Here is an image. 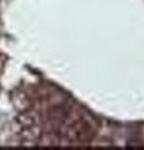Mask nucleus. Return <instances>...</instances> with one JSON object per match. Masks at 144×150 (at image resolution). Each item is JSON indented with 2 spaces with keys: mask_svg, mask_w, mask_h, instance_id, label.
Here are the masks:
<instances>
[{
  "mask_svg": "<svg viewBox=\"0 0 144 150\" xmlns=\"http://www.w3.org/2000/svg\"><path fill=\"white\" fill-rule=\"evenodd\" d=\"M64 135L72 142H90L95 131L93 126L85 120H77L64 129Z\"/></svg>",
  "mask_w": 144,
  "mask_h": 150,
  "instance_id": "f257e3e1",
  "label": "nucleus"
},
{
  "mask_svg": "<svg viewBox=\"0 0 144 150\" xmlns=\"http://www.w3.org/2000/svg\"><path fill=\"white\" fill-rule=\"evenodd\" d=\"M40 135H41V130L38 125L24 128L20 131V143L24 146H34V145L38 144Z\"/></svg>",
  "mask_w": 144,
  "mask_h": 150,
  "instance_id": "f03ea898",
  "label": "nucleus"
},
{
  "mask_svg": "<svg viewBox=\"0 0 144 150\" xmlns=\"http://www.w3.org/2000/svg\"><path fill=\"white\" fill-rule=\"evenodd\" d=\"M16 123L21 129L29 128V126H33V125H38V116H36L34 112L25 110V111H21L20 114L18 115Z\"/></svg>",
  "mask_w": 144,
  "mask_h": 150,
  "instance_id": "7ed1b4c3",
  "label": "nucleus"
},
{
  "mask_svg": "<svg viewBox=\"0 0 144 150\" xmlns=\"http://www.w3.org/2000/svg\"><path fill=\"white\" fill-rule=\"evenodd\" d=\"M68 115H69V111L63 106H55L48 112L49 120L52 121L53 124H58V125L63 124L64 121L67 120Z\"/></svg>",
  "mask_w": 144,
  "mask_h": 150,
  "instance_id": "20e7f679",
  "label": "nucleus"
},
{
  "mask_svg": "<svg viewBox=\"0 0 144 150\" xmlns=\"http://www.w3.org/2000/svg\"><path fill=\"white\" fill-rule=\"evenodd\" d=\"M11 100H13V103H14V106H15L19 111L29 110L30 99H29V96H28L25 93H23V91H18V93H15V94L13 95Z\"/></svg>",
  "mask_w": 144,
  "mask_h": 150,
  "instance_id": "39448f33",
  "label": "nucleus"
},
{
  "mask_svg": "<svg viewBox=\"0 0 144 150\" xmlns=\"http://www.w3.org/2000/svg\"><path fill=\"white\" fill-rule=\"evenodd\" d=\"M6 56L4 55V54H0V74L3 73V70H4V67H5V64H6Z\"/></svg>",
  "mask_w": 144,
  "mask_h": 150,
  "instance_id": "423d86ee",
  "label": "nucleus"
}]
</instances>
